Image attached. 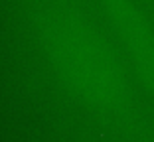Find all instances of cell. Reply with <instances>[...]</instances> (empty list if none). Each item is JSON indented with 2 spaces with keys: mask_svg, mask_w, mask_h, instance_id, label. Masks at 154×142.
Returning <instances> with one entry per match:
<instances>
[{
  "mask_svg": "<svg viewBox=\"0 0 154 142\" xmlns=\"http://www.w3.org/2000/svg\"><path fill=\"white\" fill-rule=\"evenodd\" d=\"M134 65L154 95V24L131 0H105Z\"/></svg>",
  "mask_w": 154,
  "mask_h": 142,
  "instance_id": "1",
  "label": "cell"
}]
</instances>
